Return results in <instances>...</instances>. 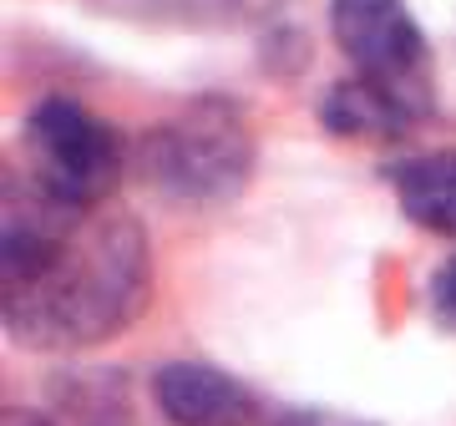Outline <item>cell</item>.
Here are the masks:
<instances>
[{
    "label": "cell",
    "mask_w": 456,
    "mask_h": 426,
    "mask_svg": "<svg viewBox=\"0 0 456 426\" xmlns=\"http://www.w3.org/2000/svg\"><path fill=\"white\" fill-rule=\"evenodd\" d=\"M147 254L127 218L61 209L31 188L5 198V325L36 345H86L142 305Z\"/></svg>",
    "instance_id": "6da1fadb"
},
{
    "label": "cell",
    "mask_w": 456,
    "mask_h": 426,
    "mask_svg": "<svg viewBox=\"0 0 456 426\" xmlns=\"http://www.w3.org/2000/svg\"><path fill=\"white\" fill-rule=\"evenodd\" d=\"M20 148L31 188L61 209H102V198L122 183V143L82 102H41L20 127Z\"/></svg>",
    "instance_id": "7a4b0ae2"
},
{
    "label": "cell",
    "mask_w": 456,
    "mask_h": 426,
    "mask_svg": "<svg viewBox=\"0 0 456 426\" xmlns=\"http://www.w3.org/2000/svg\"><path fill=\"white\" fill-rule=\"evenodd\" d=\"M330 31L355 82L391 102L406 127L431 112V51L406 0H330Z\"/></svg>",
    "instance_id": "3957f363"
},
{
    "label": "cell",
    "mask_w": 456,
    "mask_h": 426,
    "mask_svg": "<svg viewBox=\"0 0 456 426\" xmlns=\"http://www.w3.org/2000/svg\"><path fill=\"white\" fill-rule=\"evenodd\" d=\"M248 137L228 107H193L147 143V178L178 198H224L248 173Z\"/></svg>",
    "instance_id": "277c9868"
},
{
    "label": "cell",
    "mask_w": 456,
    "mask_h": 426,
    "mask_svg": "<svg viewBox=\"0 0 456 426\" xmlns=\"http://www.w3.org/2000/svg\"><path fill=\"white\" fill-rule=\"evenodd\" d=\"M152 396L173 426H254V391L228 371L198 361L163 365L152 381Z\"/></svg>",
    "instance_id": "5b68a950"
},
{
    "label": "cell",
    "mask_w": 456,
    "mask_h": 426,
    "mask_svg": "<svg viewBox=\"0 0 456 426\" xmlns=\"http://www.w3.org/2000/svg\"><path fill=\"white\" fill-rule=\"evenodd\" d=\"M395 203L411 224H421L426 233L456 239V152H421L391 173Z\"/></svg>",
    "instance_id": "8992f818"
},
{
    "label": "cell",
    "mask_w": 456,
    "mask_h": 426,
    "mask_svg": "<svg viewBox=\"0 0 456 426\" xmlns=\"http://www.w3.org/2000/svg\"><path fill=\"white\" fill-rule=\"evenodd\" d=\"M431 315H436L446 330H456V259H446L431 279Z\"/></svg>",
    "instance_id": "52a82bcc"
},
{
    "label": "cell",
    "mask_w": 456,
    "mask_h": 426,
    "mask_svg": "<svg viewBox=\"0 0 456 426\" xmlns=\"http://www.w3.org/2000/svg\"><path fill=\"white\" fill-rule=\"evenodd\" d=\"M279 426H370V422H355V416H335V411H294V416H284Z\"/></svg>",
    "instance_id": "ba28073f"
}]
</instances>
